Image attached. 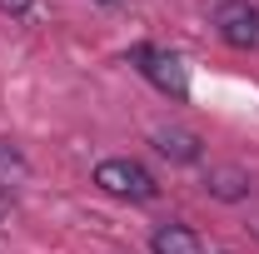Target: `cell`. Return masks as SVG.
<instances>
[{
  "label": "cell",
  "mask_w": 259,
  "mask_h": 254,
  "mask_svg": "<svg viewBox=\"0 0 259 254\" xmlns=\"http://www.w3.org/2000/svg\"><path fill=\"white\" fill-rule=\"evenodd\" d=\"M130 65H135L155 90H164V95H175V100L190 95V70H185V60H180L175 50H160V45H135V50H130Z\"/></svg>",
  "instance_id": "obj_1"
},
{
  "label": "cell",
  "mask_w": 259,
  "mask_h": 254,
  "mask_svg": "<svg viewBox=\"0 0 259 254\" xmlns=\"http://www.w3.org/2000/svg\"><path fill=\"white\" fill-rule=\"evenodd\" d=\"M95 185L105 194H115V199H155V194H160L155 175H150L145 164H135V159H100L95 164Z\"/></svg>",
  "instance_id": "obj_2"
},
{
  "label": "cell",
  "mask_w": 259,
  "mask_h": 254,
  "mask_svg": "<svg viewBox=\"0 0 259 254\" xmlns=\"http://www.w3.org/2000/svg\"><path fill=\"white\" fill-rule=\"evenodd\" d=\"M214 30L234 50H254L259 45V5H249V0H220L214 5Z\"/></svg>",
  "instance_id": "obj_3"
},
{
  "label": "cell",
  "mask_w": 259,
  "mask_h": 254,
  "mask_svg": "<svg viewBox=\"0 0 259 254\" xmlns=\"http://www.w3.org/2000/svg\"><path fill=\"white\" fill-rule=\"evenodd\" d=\"M150 140H155V150H160L164 159H175V164H194V159H199V135H194V130L164 125V130H155Z\"/></svg>",
  "instance_id": "obj_4"
},
{
  "label": "cell",
  "mask_w": 259,
  "mask_h": 254,
  "mask_svg": "<svg viewBox=\"0 0 259 254\" xmlns=\"http://www.w3.org/2000/svg\"><path fill=\"white\" fill-rule=\"evenodd\" d=\"M204 190L214 194V199H244V194H249V175H244L239 164H214V170L204 175Z\"/></svg>",
  "instance_id": "obj_5"
},
{
  "label": "cell",
  "mask_w": 259,
  "mask_h": 254,
  "mask_svg": "<svg viewBox=\"0 0 259 254\" xmlns=\"http://www.w3.org/2000/svg\"><path fill=\"white\" fill-rule=\"evenodd\" d=\"M150 249L155 254H199V234L190 224H160L150 234Z\"/></svg>",
  "instance_id": "obj_6"
},
{
  "label": "cell",
  "mask_w": 259,
  "mask_h": 254,
  "mask_svg": "<svg viewBox=\"0 0 259 254\" xmlns=\"http://www.w3.org/2000/svg\"><path fill=\"white\" fill-rule=\"evenodd\" d=\"M25 180H30V164H25V155H20L10 140H0V194L10 199V194L20 190Z\"/></svg>",
  "instance_id": "obj_7"
},
{
  "label": "cell",
  "mask_w": 259,
  "mask_h": 254,
  "mask_svg": "<svg viewBox=\"0 0 259 254\" xmlns=\"http://www.w3.org/2000/svg\"><path fill=\"white\" fill-rule=\"evenodd\" d=\"M30 5H35V0H0V10H5V15H25Z\"/></svg>",
  "instance_id": "obj_8"
},
{
  "label": "cell",
  "mask_w": 259,
  "mask_h": 254,
  "mask_svg": "<svg viewBox=\"0 0 259 254\" xmlns=\"http://www.w3.org/2000/svg\"><path fill=\"white\" fill-rule=\"evenodd\" d=\"M5 209H10V199H5V194H0V220H5Z\"/></svg>",
  "instance_id": "obj_9"
},
{
  "label": "cell",
  "mask_w": 259,
  "mask_h": 254,
  "mask_svg": "<svg viewBox=\"0 0 259 254\" xmlns=\"http://www.w3.org/2000/svg\"><path fill=\"white\" fill-rule=\"evenodd\" d=\"M100 5H120V0H100Z\"/></svg>",
  "instance_id": "obj_10"
},
{
  "label": "cell",
  "mask_w": 259,
  "mask_h": 254,
  "mask_svg": "<svg viewBox=\"0 0 259 254\" xmlns=\"http://www.w3.org/2000/svg\"><path fill=\"white\" fill-rule=\"evenodd\" d=\"M254 234H259V229H254Z\"/></svg>",
  "instance_id": "obj_11"
}]
</instances>
